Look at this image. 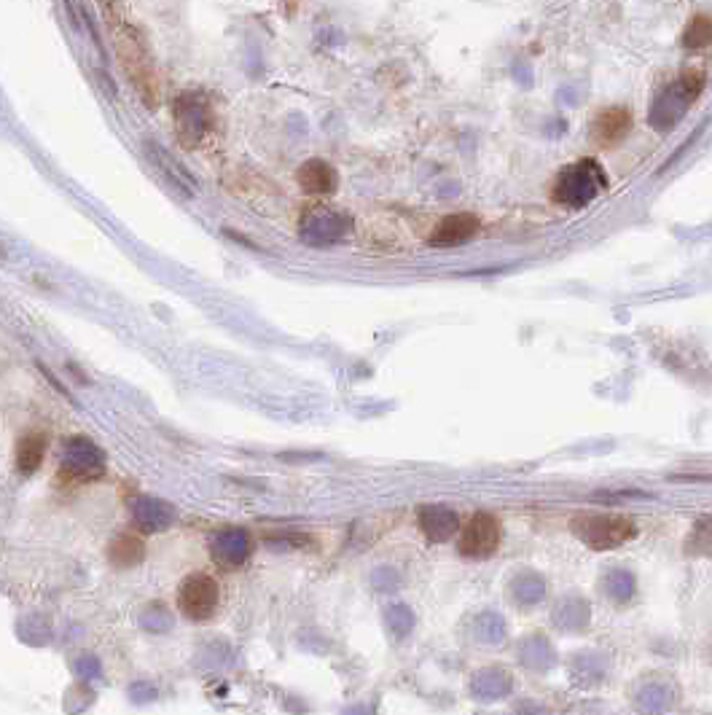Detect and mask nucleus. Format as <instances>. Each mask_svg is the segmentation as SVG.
Listing matches in <instances>:
<instances>
[{
	"label": "nucleus",
	"instance_id": "obj_1",
	"mask_svg": "<svg viewBox=\"0 0 712 715\" xmlns=\"http://www.w3.org/2000/svg\"><path fill=\"white\" fill-rule=\"evenodd\" d=\"M108 25L113 30V49H116V57L121 62V70L127 73L129 84L135 87V92L148 108H156L159 105V78H156L146 38L124 17L108 19Z\"/></svg>",
	"mask_w": 712,
	"mask_h": 715
},
{
	"label": "nucleus",
	"instance_id": "obj_2",
	"mask_svg": "<svg viewBox=\"0 0 712 715\" xmlns=\"http://www.w3.org/2000/svg\"><path fill=\"white\" fill-rule=\"evenodd\" d=\"M605 189H608V178L602 173L600 164L594 159H581L559 173V178L551 186V199L565 207H584L600 197Z\"/></svg>",
	"mask_w": 712,
	"mask_h": 715
},
{
	"label": "nucleus",
	"instance_id": "obj_3",
	"mask_svg": "<svg viewBox=\"0 0 712 715\" xmlns=\"http://www.w3.org/2000/svg\"><path fill=\"white\" fill-rule=\"evenodd\" d=\"M573 533L592 549H616L637 533L635 522L613 514H581L573 519Z\"/></svg>",
	"mask_w": 712,
	"mask_h": 715
},
{
	"label": "nucleus",
	"instance_id": "obj_4",
	"mask_svg": "<svg viewBox=\"0 0 712 715\" xmlns=\"http://www.w3.org/2000/svg\"><path fill=\"white\" fill-rule=\"evenodd\" d=\"M105 474V455L95 441L86 436H73L65 441L60 457V476L70 482H95Z\"/></svg>",
	"mask_w": 712,
	"mask_h": 715
},
{
	"label": "nucleus",
	"instance_id": "obj_5",
	"mask_svg": "<svg viewBox=\"0 0 712 715\" xmlns=\"http://www.w3.org/2000/svg\"><path fill=\"white\" fill-rule=\"evenodd\" d=\"M175 132L183 146L197 148L213 130V111L199 95H181L172 105Z\"/></svg>",
	"mask_w": 712,
	"mask_h": 715
},
{
	"label": "nucleus",
	"instance_id": "obj_6",
	"mask_svg": "<svg viewBox=\"0 0 712 715\" xmlns=\"http://www.w3.org/2000/svg\"><path fill=\"white\" fill-rule=\"evenodd\" d=\"M704 89V73L702 70H686L683 76L675 81V87L667 89L664 95L659 97V103L653 108V124L656 130H670L675 119H672V108H675V116H683L691 100L702 95Z\"/></svg>",
	"mask_w": 712,
	"mask_h": 715
},
{
	"label": "nucleus",
	"instance_id": "obj_7",
	"mask_svg": "<svg viewBox=\"0 0 712 715\" xmlns=\"http://www.w3.org/2000/svg\"><path fill=\"white\" fill-rule=\"evenodd\" d=\"M457 546L468 560H484L500 546V522L492 514H473L463 527Z\"/></svg>",
	"mask_w": 712,
	"mask_h": 715
},
{
	"label": "nucleus",
	"instance_id": "obj_8",
	"mask_svg": "<svg viewBox=\"0 0 712 715\" xmlns=\"http://www.w3.org/2000/svg\"><path fill=\"white\" fill-rule=\"evenodd\" d=\"M178 605L181 611L194 621H205L210 619L218 608V584L213 578L205 576V573H197V576H189L181 584V592H178Z\"/></svg>",
	"mask_w": 712,
	"mask_h": 715
},
{
	"label": "nucleus",
	"instance_id": "obj_9",
	"mask_svg": "<svg viewBox=\"0 0 712 715\" xmlns=\"http://www.w3.org/2000/svg\"><path fill=\"white\" fill-rule=\"evenodd\" d=\"M481 229V221L473 213H452L433 229L430 245L433 248H455L471 242Z\"/></svg>",
	"mask_w": 712,
	"mask_h": 715
},
{
	"label": "nucleus",
	"instance_id": "obj_10",
	"mask_svg": "<svg viewBox=\"0 0 712 715\" xmlns=\"http://www.w3.org/2000/svg\"><path fill=\"white\" fill-rule=\"evenodd\" d=\"M296 183L301 186L304 194L309 197H331L339 189V175L328 162L323 159H309L299 167L296 173Z\"/></svg>",
	"mask_w": 712,
	"mask_h": 715
},
{
	"label": "nucleus",
	"instance_id": "obj_11",
	"mask_svg": "<svg viewBox=\"0 0 712 715\" xmlns=\"http://www.w3.org/2000/svg\"><path fill=\"white\" fill-rule=\"evenodd\" d=\"M632 130V111L624 108V105H616V108H605L600 111V116L594 119V140L602 143V146H613L618 140H624Z\"/></svg>",
	"mask_w": 712,
	"mask_h": 715
},
{
	"label": "nucleus",
	"instance_id": "obj_12",
	"mask_svg": "<svg viewBox=\"0 0 712 715\" xmlns=\"http://www.w3.org/2000/svg\"><path fill=\"white\" fill-rule=\"evenodd\" d=\"M132 511H135V525L140 530H146V533L164 530V527H170L175 522V509H172L170 503H164V500L140 498L135 500Z\"/></svg>",
	"mask_w": 712,
	"mask_h": 715
},
{
	"label": "nucleus",
	"instance_id": "obj_13",
	"mask_svg": "<svg viewBox=\"0 0 712 715\" xmlns=\"http://www.w3.org/2000/svg\"><path fill=\"white\" fill-rule=\"evenodd\" d=\"M46 436L38 431L25 433L22 439L17 441V452H14V466H17V474L22 476H33L38 468H41L43 457H46Z\"/></svg>",
	"mask_w": 712,
	"mask_h": 715
},
{
	"label": "nucleus",
	"instance_id": "obj_14",
	"mask_svg": "<svg viewBox=\"0 0 712 715\" xmlns=\"http://www.w3.org/2000/svg\"><path fill=\"white\" fill-rule=\"evenodd\" d=\"M146 154H151V159H154L159 167H162V173L170 178L178 189L183 191V194H197L199 191V183H197V178L183 167L178 159L172 154H167L162 146H156V143H146Z\"/></svg>",
	"mask_w": 712,
	"mask_h": 715
},
{
	"label": "nucleus",
	"instance_id": "obj_15",
	"mask_svg": "<svg viewBox=\"0 0 712 715\" xmlns=\"http://www.w3.org/2000/svg\"><path fill=\"white\" fill-rule=\"evenodd\" d=\"M210 552L224 562V565H240L248 560L250 554V538L242 530H226V533L215 535V541L210 543Z\"/></svg>",
	"mask_w": 712,
	"mask_h": 715
},
{
	"label": "nucleus",
	"instance_id": "obj_16",
	"mask_svg": "<svg viewBox=\"0 0 712 715\" xmlns=\"http://www.w3.org/2000/svg\"><path fill=\"white\" fill-rule=\"evenodd\" d=\"M420 527L430 541H449L457 533V514L444 506L420 509Z\"/></svg>",
	"mask_w": 712,
	"mask_h": 715
},
{
	"label": "nucleus",
	"instance_id": "obj_17",
	"mask_svg": "<svg viewBox=\"0 0 712 715\" xmlns=\"http://www.w3.org/2000/svg\"><path fill=\"white\" fill-rule=\"evenodd\" d=\"M143 554H146V543H143L140 535H132V533L116 535V538L111 541V549H108V557H111L113 565H119V568H132V565H138V562L143 560Z\"/></svg>",
	"mask_w": 712,
	"mask_h": 715
},
{
	"label": "nucleus",
	"instance_id": "obj_18",
	"mask_svg": "<svg viewBox=\"0 0 712 715\" xmlns=\"http://www.w3.org/2000/svg\"><path fill=\"white\" fill-rule=\"evenodd\" d=\"M712 44V17H694L683 30V46L686 49H704Z\"/></svg>",
	"mask_w": 712,
	"mask_h": 715
},
{
	"label": "nucleus",
	"instance_id": "obj_19",
	"mask_svg": "<svg viewBox=\"0 0 712 715\" xmlns=\"http://www.w3.org/2000/svg\"><path fill=\"white\" fill-rule=\"evenodd\" d=\"M688 552L691 554H712V514L696 522L694 533L688 538Z\"/></svg>",
	"mask_w": 712,
	"mask_h": 715
}]
</instances>
